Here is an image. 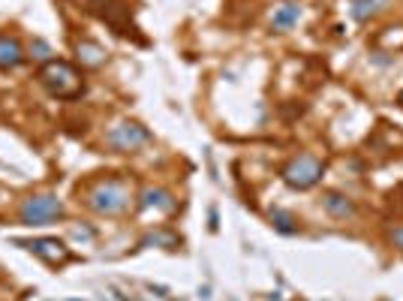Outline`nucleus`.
Masks as SVG:
<instances>
[{
  "mask_svg": "<svg viewBox=\"0 0 403 301\" xmlns=\"http://www.w3.org/2000/svg\"><path fill=\"white\" fill-rule=\"evenodd\" d=\"M85 202L94 211H99V214H120V211L130 205V196H127V187L120 178H106V181L94 184L91 190L85 193Z\"/></svg>",
  "mask_w": 403,
  "mask_h": 301,
  "instance_id": "f257e3e1",
  "label": "nucleus"
},
{
  "mask_svg": "<svg viewBox=\"0 0 403 301\" xmlns=\"http://www.w3.org/2000/svg\"><path fill=\"white\" fill-rule=\"evenodd\" d=\"M18 217L25 226H49V223L63 217V205L54 196H27L18 208Z\"/></svg>",
  "mask_w": 403,
  "mask_h": 301,
  "instance_id": "f03ea898",
  "label": "nucleus"
},
{
  "mask_svg": "<svg viewBox=\"0 0 403 301\" xmlns=\"http://www.w3.org/2000/svg\"><path fill=\"white\" fill-rule=\"evenodd\" d=\"M39 79H42V85H46L51 94H58V97H63V99L82 94V82H78L75 70H73L70 63H63V61L49 63L46 70L39 73Z\"/></svg>",
  "mask_w": 403,
  "mask_h": 301,
  "instance_id": "7ed1b4c3",
  "label": "nucleus"
},
{
  "mask_svg": "<svg viewBox=\"0 0 403 301\" xmlns=\"http://www.w3.org/2000/svg\"><path fill=\"white\" fill-rule=\"evenodd\" d=\"M322 178V163L316 157H310V154H301L292 163H286L283 169V181L289 187H295V190H307Z\"/></svg>",
  "mask_w": 403,
  "mask_h": 301,
  "instance_id": "20e7f679",
  "label": "nucleus"
},
{
  "mask_svg": "<svg viewBox=\"0 0 403 301\" xmlns=\"http://www.w3.org/2000/svg\"><path fill=\"white\" fill-rule=\"evenodd\" d=\"M148 139H151L148 130L139 127V124H118L106 136V145L108 148H115V151H136L139 145H144Z\"/></svg>",
  "mask_w": 403,
  "mask_h": 301,
  "instance_id": "39448f33",
  "label": "nucleus"
},
{
  "mask_svg": "<svg viewBox=\"0 0 403 301\" xmlns=\"http://www.w3.org/2000/svg\"><path fill=\"white\" fill-rule=\"evenodd\" d=\"M322 208H326L331 217H337V220H346V217L355 214V205L343 193H326V196H322Z\"/></svg>",
  "mask_w": 403,
  "mask_h": 301,
  "instance_id": "423d86ee",
  "label": "nucleus"
},
{
  "mask_svg": "<svg viewBox=\"0 0 403 301\" xmlns=\"http://www.w3.org/2000/svg\"><path fill=\"white\" fill-rule=\"evenodd\" d=\"M21 58H25V49H21V42L16 37H6V33H0V66H18Z\"/></svg>",
  "mask_w": 403,
  "mask_h": 301,
  "instance_id": "0eeeda50",
  "label": "nucleus"
},
{
  "mask_svg": "<svg viewBox=\"0 0 403 301\" xmlns=\"http://www.w3.org/2000/svg\"><path fill=\"white\" fill-rule=\"evenodd\" d=\"M298 16H301V9H298V4H280L277 9H274V16H271V27L274 30H289L298 21Z\"/></svg>",
  "mask_w": 403,
  "mask_h": 301,
  "instance_id": "6e6552de",
  "label": "nucleus"
},
{
  "mask_svg": "<svg viewBox=\"0 0 403 301\" xmlns=\"http://www.w3.org/2000/svg\"><path fill=\"white\" fill-rule=\"evenodd\" d=\"M27 247H30L33 253L46 256L49 262H63V259H66V250H63L61 241H30Z\"/></svg>",
  "mask_w": 403,
  "mask_h": 301,
  "instance_id": "1a4fd4ad",
  "label": "nucleus"
},
{
  "mask_svg": "<svg viewBox=\"0 0 403 301\" xmlns=\"http://www.w3.org/2000/svg\"><path fill=\"white\" fill-rule=\"evenodd\" d=\"M78 61L87 63V66H99L106 61V51L94 46V42H78Z\"/></svg>",
  "mask_w": 403,
  "mask_h": 301,
  "instance_id": "9d476101",
  "label": "nucleus"
},
{
  "mask_svg": "<svg viewBox=\"0 0 403 301\" xmlns=\"http://www.w3.org/2000/svg\"><path fill=\"white\" fill-rule=\"evenodd\" d=\"M379 4H383V0H352V18L367 21L371 16L379 13Z\"/></svg>",
  "mask_w": 403,
  "mask_h": 301,
  "instance_id": "9b49d317",
  "label": "nucleus"
},
{
  "mask_svg": "<svg viewBox=\"0 0 403 301\" xmlns=\"http://www.w3.org/2000/svg\"><path fill=\"white\" fill-rule=\"evenodd\" d=\"M151 205H166V208H172L169 193H163V190H144V193H142V208H151Z\"/></svg>",
  "mask_w": 403,
  "mask_h": 301,
  "instance_id": "f8f14e48",
  "label": "nucleus"
},
{
  "mask_svg": "<svg viewBox=\"0 0 403 301\" xmlns=\"http://www.w3.org/2000/svg\"><path fill=\"white\" fill-rule=\"evenodd\" d=\"M271 220H274V226H277L280 232H286V235H289V232H295V229H298V226H295V220L289 217L286 211H271Z\"/></svg>",
  "mask_w": 403,
  "mask_h": 301,
  "instance_id": "ddd939ff",
  "label": "nucleus"
},
{
  "mask_svg": "<svg viewBox=\"0 0 403 301\" xmlns=\"http://www.w3.org/2000/svg\"><path fill=\"white\" fill-rule=\"evenodd\" d=\"M30 54H33V58H39V61H49L51 58V49L46 46V42H33V46H30Z\"/></svg>",
  "mask_w": 403,
  "mask_h": 301,
  "instance_id": "4468645a",
  "label": "nucleus"
},
{
  "mask_svg": "<svg viewBox=\"0 0 403 301\" xmlns=\"http://www.w3.org/2000/svg\"><path fill=\"white\" fill-rule=\"evenodd\" d=\"M391 241H395V247L403 250V226H397L395 232H391Z\"/></svg>",
  "mask_w": 403,
  "mask_h": 301,
  "instance_id": "2eb2a0df",
  "label": "nucleus"
},
{
  "mask_svg": "<svg viewBox=\"0 0 403 301\" xmlns=\"http://www.w3.org/2000/svg\"><path fill=\"white\" fill-rule=\"evenodd\" d=\"M400 106H403V94H400Z\"/></svg>",
  "mask_w": 403,
  "mask_h": 301,
  "instance_id": "dca6fc26",
  "label": "nucleus"
},
{
  "mask_svg": "<svg viewBox=\"0 0 403 301\" xmlns=\"http://www.w3.org/2000/svg\"><path fill=\"white\" fill-rule=\"evenodd\" d=\"M0 202H4V193H0Z\"/></svg>",
  "mask_w": 403,
  "mask_h": 301,
  "instance_id": "f3484780",
  "label": "nucleus"
}]
</instances>
